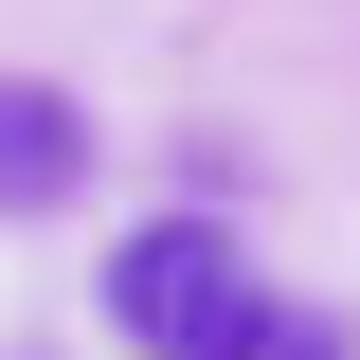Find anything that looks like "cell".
Wrapping results in <instances>:
<instances>
[{
    "instance_id": "1",
    "label": "cell",
    "mask_w": 360,
    "mask_h": 360,
    "mask_svg": "<svg viewBox=\"0 0 360 360\" xmlns=\"http://www.w3.org/2000/svg\"><path fill=\"white\" fill-rule=\"evenodd\" d=\"M108 324H127L144 360H234L270 324V288H252V252H234L217 217H144L127 252H108Z\"/></svg>"
},
{
    "instance_id": "2",
    "label": "cell",
    "mask_w": 360,
    "mask_h": 360,
    "mask_svg": "<svg viewBox=\"0 0 360 360\" xmlns=\"http://www.w3.org/2000/svg\"><path fill=\"white\" fill-rule=\"evenodd\" d=\"M72 180H90V108L37 90V72H0V217H54Z\"/></svg>"
},
{
    "instance_id": "3",
    "label": "cell",
    "mask_w": 360,
    "mask_h": 360,
    "mask_svg": "<svg viewBox=\"0 0 360 360\" xmlns=\"http://www.w3.org/2000/svg\"><path fill=\"white\" fill-rule=\"evenodd\" d=\"M234 360H342V342H324V307H270V324H252Z\"/></svg>"
}]
</instances>
